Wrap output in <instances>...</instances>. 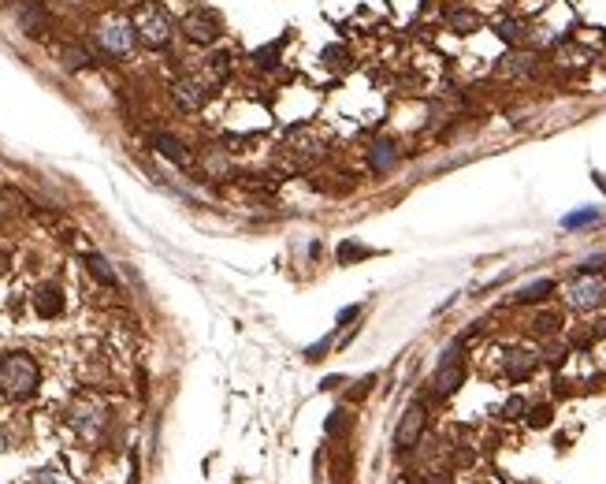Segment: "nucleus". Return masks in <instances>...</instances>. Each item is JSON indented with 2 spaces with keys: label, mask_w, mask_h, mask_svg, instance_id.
Returning a JSON list of instances; mask_svg holds the SVG:
<instances>
[{
  "label": "nucleus",
  "mask_w": 606,
  "mask_h": 484,
  "mask_svg": "<svg viewBox=\"0 0 606 484\" xmlns=\"http://www.w3.org/2000/svg\"><path fill=\"white\" fill-rule=\"evenodd\" d=\"M38 380H41L38 361L26 350H12L0 358V391L8 399H30L38 391Z\"/></svg>",
  "instance_id": "nucleus-1"
},
{
  "label": "nucleus",
  "mask_w": 606,
  "mask_h": 484,
  "mask_svg": "<svg viewBox=\"0 0 606 484\" xmlns=\"http://www.w3.org/2000/svg\"><path fill=\"white\" fill-rule=\"evenodd\" d=\"M131 23H134L138 41L149 45V49H164L168 41H171V34H175V19H171L168 8L157 4V0H145V4L134 12Z\"/></svg>",
  "instance_id": "nucleus-2"
},
{
  "label": "nucleus",
  "mask_w": 606,
  "mask_h": 484,
  "mask_svg": "<svg viewBox=\"0 0 606 484\" xmlns=\"http://www.w3.org/2000/svg\"><path fill=\"white\" fill-rule=\"evenodd\" d=\"M320 153H324L320 138L312 134L309 127H294V131H287L276 164L287 168V171H305L309 164H317V160H320Z\"/></svg>",
  "instance_id": "nucleus-3"
},
{
  "label": "nucleus",
  "mask_w": 606,
  "mask_h": 484,
  "mask_svg": "<svg viewBox=\"0 0 606 484\" xmlns=\"http://www.w3.org/2000/svg\"><path fill=\"white\" fill-rule=\"evenodd\" d=\"M93 38H97V45H101V52H108V56H131L134 41H138L134 23L127 15H104L101 23H97Z\"/></svg>",
  "instance_id": "nucleus-4"
},
{
  "label": "nucleus",
  "mask_w": 606,
  "mask_h": 484,
  "mask_svg": "<svg viewBox=\"0 0 606 484\" xmlns=\"http://www.w3.org/2000/svg\"><path fill=\"white\" fill-rule=\"evenodd\" d=\"M182 34H186L193 45H216L220 34H223V19H220V12H212V8H198V12H190L182 19Z\"/></svg>",
  "instance_id": "nucleus-5"
},
{
  "label": "nucleus",
  "mask_w": 606,
  "mask_h": 484,
  "mask_svg": "<svg viewBox=\"0 0 606 484\" xmlns=\"http://www.w3.org/2000/svg\"><path fill=\"white\" fill-rule=\"evenodd\" d=\"M171 97H175V104L182 112H198L205 101L212 97V86L201 79V75H190V79H179L175 86H171Z\"/></svg>",
  "instance_id": "nucleus-6"
},
{
  "label": "nucleus",
  "mask_w": 606,
  "mask_h": 484,
  "mask_svg": "<svg viewBox=\"0 0 606 484\" xmlns=\"http://www.w3.org/2000/svg\"><path fill=\"white\" fill-rule=\"evenodd\" d=\"M15 23L26 38H41L49 30V12L41 0H15Z\"/></svg>",
  "instance_id": "nucleus-7"
},
{
  "label": "nucleus",
  "mask_w": 606,
  "mask_h": 484,
  "mask_svg": "<svg viewBox=\"0 0 606 484\" xmlns=\"http://www.w3.org/2000/svg\"><path fill=\"white\" fill-rule=\"evenodd\" d=\"M424 425H428V414H424V406L413 403L409 410L402 414V421H398V432H394V447L398 451H409V447H417V439L424 436Z\"/></svg>",
  "instance_id": "nucleus-8"
},
{
  "label": "nucleus",
  "mask_w": 606,
  "mask_h": 484,
  "mask_svg": "<svg viewBox=\"0 0 606 484\" xmlns=\"http://www.w3.org/2000/svg\"><path fill=\"white\" fill-rule=\"evenodd\" d=\"M566 298H569V306L573 309H591V306H603L606 302V283L603 279H595V276H588V279H577L569 290H566Z\"/></svg>",
  "instance_id": "nucleus-9"
},
{
  "label": "nucleus",
  "mask_w": 606,
  "mask_h": 484,
  "mask_svg": "<svg viewBox=\"0 0 606 484\" xmlns=\"http://www.w3.org/2000/svg\"><path fill=\"white\" fill-rule=\"evenodd\" d=\"M465 380V365L458 361V343L442 354V365H439V373H436V391L439 395H450V391H458Z\"/></svg>",
  "instance_id": "nucleus-10"
},
{
  "label": "nucleus",
  "mask_w": 606,
  "mask_h": 484,
  "mask_svg": "<svg viewBox=\"0 0 606 484\" xmlns=\"http://www.w3.org/2000/svg\"><path fill=\"white\" fill-rule=\"evenodd\" d=\"M34 309H38V317H45V320L60 317V313H63V290H60L56 283L41 287L38 295H34Z\"/></svg>",
  "instance_id": "nucleus-11"
},
{
  "label": "nucleus",
  "mask_w": 606,
  "mask_h": 484,
  "mask_svg": "<svg viewBox=\"0 0 606 484\" xmlns=\"http://www.w3.org/2000/svg\"><path fill=\"white\" fill-rule=\"evenodd\" d=\"M153 146H157V153H160V157H168V160H171V164L190 168V153H186V146H182L175 134H153Z\"/></svg>",
  "instance_id": "nucleus-12"
},
{
  "label": "nucleus",
  "mask_w": 606,
  "mask_h": 484,
  "mask_svg": "<svg viewBox=\"0 0 606 484\" xmlns=\"http://www.w3.org/2000/svg\"><path fill=\"white\" fill-rule=\"evenodd\" d=\"M369 164L376 175H383V171H391L398 164V146L391 142V138H380V142L372 146V153H369Z\"/></svg>",
  "instance_id": "nucleus-13"
},
{
  "label": "nucleus",
  "mask_w": 606,
  "mask_h": 484,
  "mask_svg": "<svg viewBox=\"0 0 606 484\" xmlns=\"http://www.w3.org/2000/svg\"><path fill=\"white\" fill-rule=\"evenodd\" d=\"M227 75H231V52H212L209 60H205V71H201V79L212 86H220V82H227Z\"/></svg>",
  "instance_id": "nucleus-14"
},
{
  "label": "nucleus",
  "mask_w": 606,
  "mask_h": 484,
  "mask_svg": "<svg viewBox=\"0 0 606 484\" xmlns=\"http://www.w3.org/2000/svg\"><path fill=\"white\" fill-rule=\"evenodd\" d=\"M86 268H90V276L97 279V283L115 287V272H112V265H108L101 253H86Z\"/></svg>",
  "instance_id": "nucleus-15"
},
{
  "label": "nucleus",
  "mask_w": 606,
  "mask_h": 484,
  "mask_svg": "<svg viewBox=\"0 0 606 484\" xmlns=\"http://www.w3.org/2000/svg\"><path fill=\"white\" fill-rule=\"evenodd\" d=\"M279 49H283V41H272V45L253 49V68L257 71H272L276 63H279Z\"/></svg>",
  "instance_id": "nucleus-16"
},
{
  "label": "nucleus",
  "mask_w": 606,
  "mask_h": 484,
  "mask_svg": "<svg viewBox=\"0 0 606 484\" xmlns=\"http://www.w3.org/2000/svg\"><path fill=\"white\" fill-rule=\"evenodd\" d=\"M547 295H555V283H550V279H536V283L517 290V302H539V298H547Z\"/></svg>",
  "instance_id": "nucleus-17"
},
{
  "label": "nucleus",
  "mask_w": 606,
  "mask_h": 484,
  "mask_svg": "<svg viewBox=\"0 0 606 484\" xmlns=\"http://www.w3.org/2000/svg\"><path fill=\"white\" fill-rule=\"evenodd\" d=\"M502 71L513 75V79H525V75L536 71V60H532V56H506V60H502Z\"/></svg>",
  "instance_id": "nucleus-18"
},
{
  "label": "nucleus",
  "mask_w": 606,
  "mask_h": 484,
  "mask_svg": "<svg viewBox=\"0 0 606 484\" xmlns=\"http://www.w3.org/2000/svg\"><path fill=\"white\" fill-rule=\"evenodd\" d=\"M532 365H536L532 354H521V350H517V354H510V361H506V373H510L513 380H521V376L532 373Z\"/></svg>",
  "instance_id": "nucleus-19"
},
{
  "label": "nucleus",
  "mask_w": 606,
  "mask_h": 484,
  "mask_svg": "<svg viewBox=\"0 0 606 484\" xmlns=\"http://www.w3.org/2000/svg\"><path fill=\"white\" fill-rule=\"evenodd\" d=\"M350 414H346V410H331V417H328V425H324V428H328V436H346V432H350Z\"/></svg>",
  "instance_id": "nucleus-20"
},
{
  "label": "nucleus",
  "mask_w": 606,
  "mask_h": 484,
  "mask_svg": "<svg viewBox=\"0 0 606 484\" xmlns=\"http://www.w3.org/2000/svg\"><path fill=\"white\" fill-rule=\"evenodd\" d=\"M60 56H63V63H67L71 71H79V68H90V52H86V49H79V45H67V49L60 52Z\"/></svg>",
  "instance_id": "nucleus-21"
},
{
  "label": "nucleus",
  "mask_w": 606,
  "mask_h": 484,
  "mask_svg": "<svg viewBox=\"0 0 606 484\" xmlns=\"http://www.w3.org/2000/svg\"><path fill=\"white\" fill-rule=\"evenodd\" d=\"M450 26L458 30V34H472V30L480 26V19H476L472 12H454L450 15Z\"/></svg>",
  "instance_id": "nucleus-22"
},
{
  "label": "nucleus",
  "mask_w": 606,
  "mask_h": 484,
  "mask_svg": "<svg viewBox=\"0 0 606 484\" xmlns=\"http://www.w3.org/2000/svg\"><path fill=\"white\" fill-rule=\"evenodd\" d=\"M361 257H369V246H357V242H342V246H339V261H342V265L361 261Z\"/></svg>",
  "instance_id": "nucleus-23"
},
{
  "label": "nucleus",
  "mask_w": 606,
  "mask_h": 484,
  "mask_svg": "<svg viewBox=\"0 0 606 484\" xmlns=\"http://www.w3.org/2000/svg\"><path fill=\"white\" fill-rule=\"evenodd\" d=\"M324 63H328V68H342V63H350V52L342 45H328L324 49Z\"/></svg>",
  "instance_id": "nucleus-24"
},
{
  "label": "nucleus",
  "mask_w": 606,
  "mask_h": 484,
  "mask_svg": "<svg viewBox=\"0 0 606 484\" xmlns=\"http://www.w3.org/2000/svg\"><path fill=\"white\" fill-rule=\"evenodd\" d=\"M599 220V209H584V212H573V217H566V228H584V224Z\"/></svg>",
  "instance_id": "nucleus-25"
},
{
  "label": "nucleus",
  "mask_w": 606,
  "mask_h": 484,
  "mask_svg": "<svg viewBox=\"0 0 606 484\" xmlns=\"http://www.w3.org/2000/svg\"><path fill=\"white\" fill-rule=\"evenodd\" d=\"M528 425H532V428H543V425H550V406H536V410L528 414Z\"/></svg>",
  "instance_id": "nucleus-26"
},
{
  "label": "nucleus",
  "mask_w": 606,
  "mask_h": 484,
  "mask_svg": "<svg viewBox=\"0 0 606 484\" xmlns=\"http://www.w3.org/2000/svg\"><path fill=\"white\" fill-rule=\"evenodd\" d=\"M561 325V317L558 313H543V317H536V331H555Z\"/></svg>",
  "instance_id": "nucleus-27"
},
{
  "label": "nucleus",
  "mask_w": 606,
  "mask_h": 484,
  "mask_svg": "<svg viewBox=\"0 0 606 484\" xmlns=\"http://www.w3.org/2000/svg\"><path fill=\"white\" fill-rule=\"evenodd\" d=\"M599 265H606V253H599V257H588V261L580 265V272H588V276H591V272H599Z\"/></svg>",
  "instance_id": "nucleus-28"
},
{
  "label": "nucleus",
  "mask_w": 606,
  "mask_h": 484,
  "mask_svg": "<svg viewBox=\"0 0 606 484\" xmlns=\"http://www.w3.org/2000/svg\"><path fill=\"white\" fill-rule=\"evenodd\" d=\"M499 34L506 41H517V23H499Z\"/></svg>",
  "instance_id": "nucleus-29"
},
{
  "label": "nucleus",
  "mask_w": 606,
  "mask_h": 484,
  "mask_svg": "<svg viewBox=\"0 0 606 484\" xmlns=\"http://www.w3.org/2000/svg\"><path fill=\"white\" fill-rule=\"evenodd\" d=\"M324 350H328V339H324V343H317V347H309V350H305V358L320 361V354H324Z\"/></svg>",
  "instance_id": "nucleus-30"
},
{
  "label": "nucleus",
  "mask_w": 606,
  "mask_h": 484,
  "mask_svg": "<svg viewBox=\"0 0 606 484\" xmlns=\"http://www.w3.org/2000/svg\"><path fill=\"white\" fill-rule=\"evenodd\" d=\"M357 317V306H346L342 313H339V325H350V320Z\"/></svg>",
  "instance_id": "nucleus-31"
},
{
  "label": "nucleus",
  "mask_w": 606,
  "mask_h": 484,
  "mask_svg": "<svg viewBox=\"0 0 606 484\" xmlns=\"http://www.w3.org/2000/svg\"><path fill=\"white\" fill-rule=\"evenodd\" d=\"M521 410H525L521 399H510V403H506V417H513V414H521Z\"/></svg>",
  "instance_id": "nucleus-32"
},
{
  "label": "nucleus",
  "mask_w": 606,
  "mask_h": 484,
  "mask_svg": "<svg viewBox=\"0 0 606 484\" xmlns=\"http://www.w3.org/2000/svg\"><path fill=\"white\" fill-rule=\"evenodd\" d=\"M34 484H60V477H52V473H38Z\"/></svg>",
  "instance_id": "nucleus-33"
},
{
  "label": "nucleus",
  "mask_w": 606,
  "mask_h": 484,
  "mask_svg": "<svg viewBox=\"0 0 606 484\" xmlns=\"http://www.w3.org/2000/svg\"><path fill=\"white\" fill-rule=\"evenodd\" d=\"M342 384V376H328V380H324L320 387H324V391H331V387H339Z\"/></svg>",
  "instance_id": "nucleus-34"
},
{
  "label": "nucleus",
  "mask_w": 606,
  "mask_h": 484,
  "mask_svg": "<svg viewBox=\"0 0 606 484\" xmlns=\"http://www.w3.org/2000/svg\"><path fill=\"white\" fill-rule=\"evenodd\" d=\"M8 265H12V257H8L4 250H0V276H4V272H8Z\"/></svg>",
  "instance_id": "nucleus-35"
},
{
  "label": "nucleus",
  "mask_w": 606,
  "mask_h": 484,
  "mask_svg": "<svg viewBox=\"0 0 606 484\" xmlns=\"http://www.w3.org/2000/svg\"><path fill=\"white\" fill-rule=\"evenodd\" d=\"M428 484H450V477H431Z\"/></svg>",
  "instance_id": "nucleus-36"
},
{
  "label": "nucleus",
  "mask_w": 606,
  "mask_h": 484,
  "mask_svg": "<svg viewBox=\"0 0 606 484\" xmlns=\"http://www.w3.org/2000/svg\"><path fill=\"white\" fill-rule=\"evenodd\" d=\"M4 212H8V209H4V198H0V217H4Z\"/></svg>",
  "instance_id": "nucleus-37"
},
{
  "label": "nucleus",
  "mask_w": 606,
  "mask_h": 484,
  "mask_svg": "<svg viewBox=\"0 0 606 484\" xmlns=\"http://www.w3.org/2000/svg\"><path fill=\"white\" fill-rule=\"evenodd\" d=\"M67 4H86V0H67Z\"/></svg>",
  "instance_id": "nucleus-38"
}]
</instances>
